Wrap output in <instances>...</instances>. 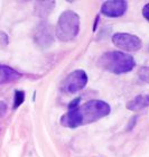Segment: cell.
<instances>
[{"label":"cell","instance_id":"obj_1","mask_svg":"<svg viewBox=\"0 0 149 157\" xmlns=\"http://www.w3.org/2000/svg\"><path fill=\"white\" fill-rule=\"evenodd\" d=\"M110 105L102 100H91L74 109H68L61 119L63 126L76 128L83 124H92L110 113Z\"/></svg>","mask_w":149,"mask_h":157},{"label":"cell","instance_id":"obj_2","mask_svg":"<svg viewBox=\"0 0 149 157\" xmlns=\"http://www.w3.org/2000/svg\"><path fill=\"white\" fill-rule=\"evenodd\" d=\"M99 65L113 74L128 73L135 67L136 62L131 55L122 52L104 53L99 59Z\"/></svg>","mask_w":149,"mask_h":157},{"label":"cell","instance_id":"obj_3","mask_svg":"<svg viewBox=\"0 0 149 157\" xmlns=\"http://www.w3.org/2000/svg\"><path fill=\"white\" fill-rule=\"evenodd\" d=\"M80 32V17L76 13L66 10L62 13L56 25V37L62 42H70Z\"/></svg>","mask_w":149,"mask_h":157},{"label":"cell","instance_id":"obj_4","mask_svg":"<svg viewBox=\"0 0 149 157\" xmlns=\"http://www.w3.org/2000/svg\"><path fill=\"white\" fill-rule=\"evenodd\" d=\"M88 83V75L83 70H76L72 72L67 78L63 81L62 89L65 92L75 93L84 88Z\"/></svg>","mask_w":149,"mask_h":157},{"label":"cell","instance_id":"obj_5","mask_svg":"<svg viewBox=\"0 0 149 157\" xmlns=\"http://www.w3.org/2000/svg\"><path fill=\"white\" fill-rule=\"evenodd\" d=\"M112 42L117 47L127 52H136L141 48V40L136 35L126 33H117L112 37Z\"/></svg>","mask_w":149,"mask_h":157},{"label":"cell","instance_id":"obj_6","mask_svg":"<svg viewBox=\"0 0 149 157\" xmlns=\"http://www.w3.org/2000/svg\"><path fill=\"white\" fill-rule=\"evenodd\" d=\"M128 3L127 1L122 0H111V1H105L102 5L101 13L104 16L108 17H120L127 11Z\"/></svg>","mask_w":149,"mask_h":157},{"label":"cell","instance_id":"obj_7","mask_svg":"<svg viewBox=\"0 0 149 157\" xmlns=\"http://www.w3.org/2000/svg\"><path fill=\"white\" fill-rule=\"evenodd\" d=\"M21 78V74L16 70L11 69L7 65H0V84H6L10 82H15Z\"/></svg>","mask_w":149,"mask_h":157},{"label":"cell","instance_id":"obj_8","mask_svg":"<svg viewBox=\"0 0 149 157\" xmlns=\"http://www.w3.org/2000/svg\"><path fill=\"white\" fill-rule=\"evenodd\" d=\"M149 105V95L146 94H140L138 97L129 101L127 103V108L132 111H137V110H141V109L146 108Z\"/></svg>","mask_w":149,"mask_h":157},{"label":"cell","instance_id":"obj_9","mask_svg":"<svg viewBox=\"0 0 149 157\" xmlns=\"http://www.w3.org/2000/svg\"><path fill=\"white\" fill-rule=\"evenodd\" d=\"M25 101V92L16 91L15 92V99H13V109H17L23 102Z\"/></svg>","mask_w":149,"mask_h":157},{"label":"cell","instance_id":"obj_10","mask_svg":"<svg viewBox=\"0 0 149 157\" xmlns=\"http://www.w3.org/2000/svg\"><path fill=\"white\" fill-rule=\"evenodd\" d=\"M139 78L143 80V82L149 83V67L148 66H143L139 70Z\"/></svg>","mask_w":149,"mask_h":157},{"label":"cell","instance_id":"obj_11","mask_svg":"<svg viewBox=\"0 0 149 157\" xmlns=\"http://www.w3.org/2000/svg\"><path fill=\"white\" fill-rule=\"evenodd\" d=\"M80 100H81V98L74 99V100H73V101H72L71 103H70V105H68V109H74V108H76V107H78Z\"/></svg>","mask_w":149,"mask_h":157},{"label":"cell","instance_id":"obj_12","mask_svg":"<svg viewBox=\"0 0 149 157\" xmlns=\"http://www.w3.org/2000/svg\"><path fill=\"white\" fill-rule=\"evenodd\" d=\"M7 111V105L5 102L0 101V117H2Z\"/></svg>","mask_w":149,"mask_h":157},{"label":"cell","instance_id":"obj_13","mask_svg":"<svg viewBox=\"0 0 149 157\" xmlns=\"http://www.w3.org/2000/svg\"><path fill=\"white\" fill-rule=\"evenodd\" d=\"M143 17H145V18H146V19L149 21V3H147L146 6L143 7Z\"/></svg>","mask_w":149,"mask_h":157}]
</instances>
